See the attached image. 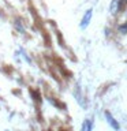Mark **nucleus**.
I'll use <instances>...</instances> for the list:
<instances>
[{"instance_id":"nucleus-1","label":"nucleus","mask_w":127,"mask_h":131,"mask_svg":"<svg viewBox=\"0 0 127 131\" xmlns=\"http://www.w3.org/2000/svg\"><path fill=\"white\" fill-rule=\"evenodd\" d=\"M92 16H93V10L90 8V10H88L85 12L83 18H82V20H81V29H86L89 26L90 20H92Z\"/></svg>"},{"instance_id":"nucleus-2","label":"nucleus","mask_w":127,"mask_h":131,"mask_svg":"<svg viewBox=\"0 0 127 131\" xmlns=\"http://www.w3.org/2000/svg\"><path fill=\"white\" fill-rule=\"evenodd\" d=\"M105 119H107V122H108V124L112 127L115 131H119V130H120V126H119V123L115 120V117H113L109 112H105Z\"/></svg>"},{"instance_id":"nucleus-3","label":"nucleus","mask_w":127,"mask_h":131,"mask_svg":"<svg viewBox=\"0 0 127 131\" xmlns=\"http://www.w3.org/2000/svg\"><path fill=\"white\" fill-rule=\"evenodd\" d=\"M119 6H120V0H112L111 2V6H109V11L112 14H116L118 10H119Z\"/></svg>"},{"instance_id":"nucleus-4","label":"nucleus","mask_w":127,"mask_h":131,"mask_svg":"<svg viewBox=\"0 0 127 131\" xmlns=\"http://www.w3.org/2000/svg\"><path fill=\"white\" fill-rule=\"evenodd\" d=\"M92 128H93V122L90 119H86L82 124V131H92Z\"/></svg>"},{"instance_id":"nucleus-5","label":"nucleus","mask_w":127,"mask_h":131,"mask_svg":"<svg viewBox=\"0 0 127 131\" xmlns=\"http://www.w3.org/2000/svg\"><path fill=\"white\" fill-rule=\"evenodd\" d=\"M119 33H122V34H126V33H127V23L122 25V26L119 27Z\"/></svg>"}]
</instances>
